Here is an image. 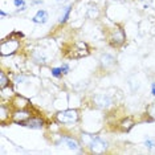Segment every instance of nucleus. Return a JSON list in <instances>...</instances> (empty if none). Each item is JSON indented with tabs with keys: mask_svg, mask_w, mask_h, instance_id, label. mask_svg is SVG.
<instances>
[{
	"mask_svg": "<svg viewBox=\"0 0 155 155\" xmlns=\"http://www.w3.org/2000/svg\"><path fill=\"white\" fill-rule=\"evenodd\" d=\"M107 40H109V44L114 48H118L125 43L126 40V36H125V32L123 29H121L119 27H115L109 32V36H107Z\"/></svg>",
	"mask_w": 155,
	"mask_h": 155,
	"instance_id": "obj_1",
	"label": "nucleus"
},
{
	"mask_svg": "<svg viewBox=\"0 0 155 155\" xmlns=\"http://www.w3.org/2000/svg\"><path fill=\"white\" fill-rule=\"evenodd\" d=\"M57 121L62 125H73L78 121V113L77 110H73V109H69V110H62L58 111L57 115H56Z\"/></svg>",
	"mask_w": 155,
	"mask_h": 155,
	"instance_id": "obj_2",
	"label": "nucleus"
},
{
	"mask_svg": "<svg viewBox=\"0 0 155 155\" xmlns=\"http://www.w3.org/2000/svg\"><path fill=\"white\" fill-rule=\"evenodd\" d=\"M87 146H89L91 153H96V154H102L107 149V143L97 135L90 137V140H89V143H87Z\"/></svg>",
	"mask_w": 155,
	"mask_h": 155,
	"instance_id": "obj_3",
	"label": "nucleus"
},
{
	"mask_svg": "<svg viewBox=\"0 0 155 155\" xmlns=\"http://www.w3.org/2000/svg\"><path fill=\"white\" fill-rule=\"evenodd\" d=\"M19 45L20 43L17 40H4L0 45V54L2 56H9V54H13L15 52L19 49Z\"/></svg>",
	"mask_w": 155,
	"mask_h": 155,
	"instance_id": "obj_4",
	"label": "nucleus"
},
{
	"mask_svg": "<svg viewBox=\"0 0 155 155\" xmlns=\"http://www.w3.org/2000/svg\"><path fill=\"white\" fill-rule=\"evenodd\" d=\"M93 104L98 109H107L113 105V98L107 94H96L93 97Z\"/></svg>",
	"mask_w": 155,
	"mask_h": 155,
	"instance_id": "obj_5",
	"label": "nucleus"
},
{
	"mask_svg": "<svg viewBox=\"0 0 155 155\" xmlns=\"http://www.w3.org/2000/svg\"><path fill=\"white\" fill-rule=\"evenodd\" d=\"M74 51H72V53H69V57L73 58H78V57H84V56L89 54V49H87V45L85 43H76L74 44Z\"/></svg>",
	"mask_w": 155,
	"mask_h": 155,
	"instance_id": "obj_6",
	"label": "nucleus"
},
{
	"mask_svg": "<svg viewBox=\"0 0 155 155\" xmlns=\"http://www.w3.org/2000/svg\"><path fill=\"white\" fill-rule=\"evenodd\" d=\"M31 118V111L24 110V109H17L12 114V121L16 123H25Z\"/></svg>",
	"mask_w": 155,
	"mask_h": 155,
	"instance_id": "obj_7",
	"label": "nucleus"
},
{
	"mask_svg": "<svg viewBox=\"0 0 155 155\" xmlns=\"http://www.w3.org/2000/svg\"><path fill=\"white\" fill-rule=\"evenodd\" d=\"M100 64H101V66H102L104 69H110V68H113V66H114V64H115V58L113 57L111 54L105 53V54L101 56Z\"/></svg>",
	"mask_w": 155,
	"mask_h": 155,
	"instance_id": "obj_8",
	"label": "nucleus"
},
{
	"mask_svg": "<svg viewBox=\"0 0 155 155\" xmlns=\"http://www.w3.org/2000/svg\"><path fill=\"white\" fill-rule=\"evenodd\" d=\"M24 125L28 126V127H31V129H43L44 121L38 117H31Z\"/></svg>",
	"mask_w": 155,
	"mask_h": 155,
	"instance_id": "obj_9",
	"label": "nucleus"
},
{
	"mask_svg": "<svg viewBox=\"0 0 155 155\" xmlns=\"http://www.w3.org/2000/svg\"><path fill=\"white\" fill-rule=\"evenodd\" d=\"M49 16H48V12L44 11V9H40V11H37V13L33 16V23L36 24H45L48 21Z\"/></svg>",
	"mask_w": 155,
	"mask_h": 155,
	"instance_id": "obj_10",
	"label": "nucleus"
},
{
	"mask_svg": "<svg viewBox=\"0 0 155 155\" xmlns=\"http://www.w3.org/2000/svg\"><path fill=\"white\" fill-rule=\"evenodd\" d=\"M62 142H65L66 143V146L69 147V149H72V150H80V143L77 142V140L74 138H70V137H62L61 138Z\"/></svg>",
	"mask_w": 155,
	"mask_h": 155,
	"instance_id": "obj_11",
	"label": "nucleus"
},
{
	"mask_svg": "<svg viewBox=\"0 0 155 155\" xmlns=\"http://www.w3.org/2000/svg\"><path fill=\"white\" fill-rule=\"evenodd\" d=\"M33 58L38 64H45L47 62V56L44 54L43 51H35L33 52Z\"/></svg>",
	"mask_w": 155,
	"mask_h": 155,
	"instance_id": "obj_12",
	"label": "nucleus"
},
{
	"mask_svg": "<svg viewBox=\"0 0 155 155\" xmlns=\"http://www.w3.org/2000/svg\"><path fill=\"white\" fill-rule=\"evenodd\" d=\"M12 102H13V105H15L17 109H24L28 104H29L28 100H25V98H23V97H19V96L15 97V100H13Z\"/></svg>",
	"mask_w": 155,
	"mask_h": 155,
	"instance_id": "obj_13",
	"label": "nucleus"
},
{
	"mask_svg": "<svg viewBox=\"0 0 155 155\" xmlns=\"http://www.w3.org/2000/svg\"><path fill=\"white\" fill-rule=\"evenodd\" d=\"M86 16L89 19H97L100 16V9L97 8V5H90L87 8V12H86Z\"/></svg>",
	"mask_w": 155,
	"mask_h": 155,
	"instance_id": "obj_14",
	"label": "nucleus"
},
{
	"mask_svg": "<svg viewBox=\"0 0 155 155\" xmlns=\"http://www.w3.org/2000/svg\"><path fill=\"white\" fill-rule=\"evenodd\" d=\"M133 126H134L133 118H126V119H123V121L121 122V129L123 130V131H129Z\"/></svg>",
	"mask_w": 155,
	"mask_h": 155,
	"instance_id": "obj_15",
	"label": "nucleus"
},
{
	"mask_svg": "<svg viewBox=\"0 0 155 155\" xmlns=\"http://www.w3.org/2000/svg\"><path fill=\"white\" fill-rule=\"evenodd\" d=\"M147 115L150 117V119H153V121H155V102H153V104H150L149 106H147Z\"/></svg>",
	"mask_w": 155,
	"mask_h": 155,
	"instance_id": "obj_16",
	"label": "nucleus"
},
{
	"mask_svg": "<svg viewBox=\"0 0 155 155\" xmlns=\"http://www.w3.org/2000/svg\"><path fill=\"white\" fill-rule=\"evenodd\" d=\"M8 82H9V80L7 78V76H5V73L4 72H0V89H4V87L8 85Z\"/></svg>",
	"mask_w": 155,
	"mask_h": 155,
	"instance_id": "obj_17",
	"label": "nucleus"
},
{
	"mask_svg": "<svg viewBox=\"0 0 155 155\" xmlns=\"http://www.w3.org/2000/svg\"><path fill=\"white\" fill-rule=\"evenodd\" d=\"M69 13H70V7H66L64 13H62V16H61V19H60L58 21L60 23H65L66 20H68V17H69Z\"/></svg>",
	"mask_w": 155,
	"mask_h": 155,
	"instance_id": "obj_18",
	"label": "nucleus"
},
{
	"mask_svg": "<svg viewBox=\"0 0 155 155\" xmlns=\"http://www.w3.org/2000/svg\"><path fill=\"white\" fill-rule=\"evenodd\" d=\"M62 74H64V73H62L61 68H53V69H52V76L56 77V78H60Z\"/></svg>",
	"mask_w": 155,
	"mask_h": 155,
	"instance_id": "obj_19",
	"label": "nucleus"
},
{
	"mask_svg": "<svg viewBox=\"0 0 155 155\" xmlns=\"http://www.w3.org/2000/svg\"><path fill=\"white\" fill-rule=\"evenodd\" d=\"M144 144H146V147H149V149H153V147L155 146V140H153V139H146Z\"/></svg>",
	"mask_w": 155,
	"mask_h": 155,
	"instance_id": "obj_20",
	"label": "nucleus"
},
{
	"mask_svg": "<svg viewBox=\"0 0 155 155\" xmlns=\"http://www.w3.org/2000/svg\"><path fill=\"white\" fill-rule=\"evenodd\" d=\"M13 4H15L17 8H21V7L25 5V3H24V0H13Z\"/></svg>",
	"mask_w": 155,
	"mask_h": 155,
	"instance_id": "obj_21",
	"label": "nucleus"
},
{
	"mask_svg": "<svg viewBox=\"0 0 155 155\" xmlns=\"http://www.w3.org/2000/svg\"><path fill=\"white\" fill-rule=\"evenodd\" d=\"M24 81H25V78H24L23 76H19V74H17V76L15 77V82H16V84H23Z\"/></svg>",
	"mask_w": 155,
	"mask_h": 155,
	"instance_id": "obj_22",
	"label": "nucleus"
},
{
	"mask_svg": "<svg viewBox=\"0 0 155 155\" xmlns=\"http://www.w3.org/2000/svg\"><path fill=\"white\" fill-rule=\"evenodd\" d=\"M61 70H62V73H64V74H66V73L69 72V65L68 64H64L61 66Z\"/></svg>",
	"mask_w": 155,
	"mask_h": 155,
	"instance_id": "obj_23",
	"label": "nucleus"
},
{
	"mask_svg": "<svg viewBox=\"0 0 155 155\" xmlns=\"http://www.w3.org/2000/svg\"><path fill=\"white\" fill-rule=\"evenodd\" d=\"M153 94H154V96H155V82L153 84Z\"/></svg>",
	"mask_w": 155,
	"mask_h": 155,
	"instance_id": "obj_24",
	"label": "nucleus"
}]
</instances>
